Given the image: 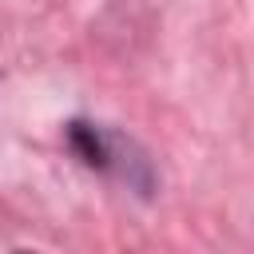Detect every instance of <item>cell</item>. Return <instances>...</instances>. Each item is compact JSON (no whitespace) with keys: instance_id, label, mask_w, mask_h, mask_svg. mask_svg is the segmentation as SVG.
<instances>
[{"instance_id":"obj_1","label":"cell","mask_w":254,"mask_h":254,"mask_svg":"<svg viewBox=\"0 0 254 254\" xmlns=\"http://www.w3.org/2000/svg\"><path fill=\"white\" fill-rule=\"evenodd\" d=\"M71 143L83 151V159H87V163H95V167H103V163H107V151H103V143H99V135H95L91 127L71 123Z\"/></svg>"}]
</instances>
